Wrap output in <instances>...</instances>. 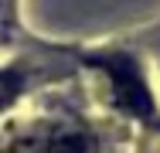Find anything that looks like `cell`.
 <instances>
[{"label": "cell", "mask_w": 160, "mask_h": 153, "mask_svg": "<svg viewBox=\"0 0 160 153\" xmlns=\"http://www.w3.org/2000/svg\"><path fill=\"white\" fill-rule=\"evenodd\" d=\"M0 153H92V143L82 133H34L10 140Z\"/></svg>", "instance_id": "obj_1"}, {"label": "cell", "mask_w": 160, "mask_h": 153, "mask_svg": "<svg viewBox=\"0 0 160 153\" xmlns=\"http://www.w3.org/2000/svg\"><path fill=\"white\" fill-rule=\"evenodd\" d=\"M14 92H17V75L10 72V75H0V106L7 102V99H14Z\"/></svg>", "instance_id": "obj_3"}, {"label": "cell", "mask_w": 160, "mask_h": 153, "mask_svg": "<svg viewBox=\"0 0 160 153\" xmlns=\"http://www.w3.org/2000/svg\"><path fill=\"white\" fill-rule=\"evenodd\" d=\"M106 72L112 75L119 99L126 102L133 112H147V109H150V95H147V85L140 82V75H136L133 61H126V58H106Z\"/></svg>", "instance_id": "obj_2"}]
</instances>
